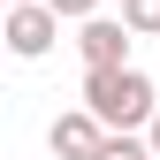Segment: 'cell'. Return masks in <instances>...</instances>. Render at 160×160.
<instances>
[{"mask_svg":"<svg viewBox=\"0 0 160 160\" xmlns=\"http://www.w3.org/2000/svg\"><path fill=\"white\" fill-rule=\"evenodd\" d=\"M84 107H92L114 137H137V130H152L160 92H152L145 69H92V76H84Z\"/></svg>","mask_w":160,"mask_h":160,"instance_id":"cell-1","label":"cell"},{"mask_svg":"<svg viewBox=\"0 0 160 160\" xmlns=\"http://www.w3.org/2000/svg\"><path fill=\"white\" fill-rule=\"evenodd\" d=\"M15 61H38V53H53V38H61V15L46 8V0H31V8H8V23H0Z\"/></svg>","mask_w":160,"mask_h":160,"instance_id":"cell-2","label":"cell"},{"mask_svg":"<svg viewBox=\"0 0 160 160\" xmlns=\"http://www.w3.org/2000/svg\"><path fill=\"white\" fill-rule=\"evenodd\" d=\"M130 23H122V15H92V23L84 31H76V53H84V76L92 69H130Z\"/></svg>","mask_w":160,"mask_h":160,"instance_id":"cell-3","label":"cell"},{"mask_svg":"<svg viewBox=\"0 0 160 160\" xmlns=\"http://www.w3.org/2000/svg\"><path fill=\"white\" fill-rule=\"evenodd\" d=\"M107 122H99L92 107H69V114H53V130H46V145L61 152V160H99V145H107Z\"/></svg>","mask_w":160,"mask_h":160,"instance_id":"cell-4","label":"cell"},{"mask_svg":"<svg viewBox=\"0 0 160 160\" xmlns=\"http://www.w3.org/2000/svg\"><path fill=\"white\" fill-rule=\"evenodd\" d=\"M122 23L137 38H160V0H122Z\"/></svg>","mask_w":160,"mask_h":160,"instance_id":"cell-5","label":"cell"},{"mask_svg":"<svg viewBox=\"0 0 160 160\" xmlns=\"http://www.w3.org/2000/svg\"><path fill=\"white\" fill-rule=\"evenodd\" d=\"M99 160H152V145H145V137H107Z\"/></svg>","mask_w":160,"mask_h":160,"instance_id":"cell-6","label":"cell"},{"mask_svg":"<svg viewBox=\"0 0 160 160\" xmlns=\"http://www.w3.org/2000/svg\"><path fill=\"white\" fill-rule=\"evenodd\" d=\"M46 8L61 15V23H92V15H99V0H46Z\"/></svg>","mask_w":160,"mask_h":160,"instance_id":"cell-7","label":"cell"},{"mask_svg":"<svg viewBox=\"0 0 160 160\" xmlns=\"http://www.w3.org/2000/svg\"><path fill=\"white\" fill-rule=\"evenodd\" d=\"M145 145H152V160H160V114H152V130H145Z\"/></svg>","mask_w":160,"mask_h":160,"instance_id":"cell-8","label":"cell"},{"mask_svg":"<svg viewBox=\"0 0 160 160\" xmlns=\"http://www.w3.org/2000/svg\"><path fill=\"white\" fill-rule=\"evenodd\" d=\"M8 8H31V0H8Z\"/></svg>","mask_w":160,"mask_h":160,"instance_id":"cell-9","label":"cell"}]
</instances>
